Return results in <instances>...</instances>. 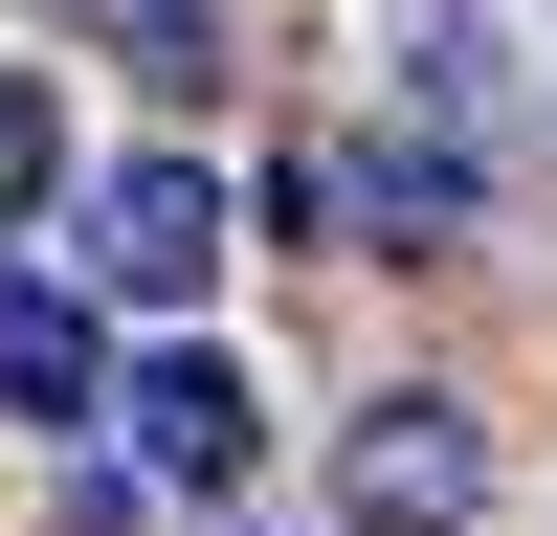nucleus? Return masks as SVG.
Returning a JSON list of instances; mask_svg holds the SVG:
<instances>
[{
  "mask_svg": "<svg viewBox=\"0 0 557 536\" xmlns=\"http://www.w3.org/2000/svg\"><path fill=\"white\" fill-rule=\"evenodd\" d=\"M112 425H134V470H157V491H246V470H268V402H246V357H201V336L112 357Z\"/></svg>",
  "mask_w": 557,
  "mask_h": 536,
  "instance_id": "obj_1",
  "label": "nucleus"
},
{
  "mask_svg": "<svg viewBox=\"0 0 557 536\" xmlns=\"http://www.w3.org/2000/svg\"><path fill=\"white\" fill-rule=\"evenodd\" d=\"M335 202L380 223V246H446V223H469V157H446V134H380V157H357Z\"/></svg>",
  "mask_w": 557,
  "mask_h": 536,
  "instance_id": "obj_5",
  "label": "nucleus"
},
{
  "mask_svg": "<svg viewBox=\"0 0 557 536\" xmlns=\"http://www.w3.org/2000/svg\"><path fill=\"white\" fill-rule=\"evenodd\" d=\"M45 179H67V89H45V68H0V223H23Z\"/></svg>",
  "mask_w": 557,
  "mask_h": 536,
  "instance_id": "obj_6",
  "label": "nucleus"
},
{
  "mask_svg": "<svg viewBox=\"0 0 557 536\" xmlns=\"http://www.w3.org/2000/svg\"><path fill=\"white\" fill-rule=\"evenodd\" d=\"M201 268H223V179H201V157H112V179H89V291L178 313Z\"/></svg>",
  "mask_w": 557,
  "mask_h": 536,
  "instance_id": "obj_3",
  "label": "nucleus"
},
{
  "mask_svg": "<svg viewBox=\"0 0 557 536\" xmlns=\"http://www.w3.org/2000/svg\"><path fill=\"white\" fill-rule=\"evenodd\" d=\"M0 425H112V336L45 268H0Z\"/></svg>",
  "mask_w": 557,
  "mask_h": 536,
  "instance_id": "obj_4",
  "label": "nucleus"
},
{
  "mask_svg": "<svg viewBox=\"0 0 557 536\" xmlns=\"http://www.w3.org/2000/svg\"><path fill=\"white\" fill-rule=\"evenodd\" d=\"M67 23H112V45H157V68H223V0H67Z\"/></svg>",
  "mask_w": 557,
  "mask_h": 536,
  "instance_id": "obj_7",
  "label": "nucleus"
},
{
  "mask_svg": "<svg viewBox=\"0 0 557 536\" xmlns=\"http://www.w3.org/2000/svg\"><path fill=\"white\" fill-rule=\"evenodd\" d=\"M335 514H357V536H469V514H491V425H469V402H357Z\"/></svg>",
  "mask_w": 557,
  "mask_h": 536,
  "instance_id": "obj_2",
  "label": "nucleus"
}]
</instances>
